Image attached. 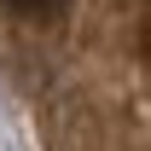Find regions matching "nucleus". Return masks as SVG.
Here are the masks:
<instances>
[{"label":"nucleus","instance_id":"f257e3e1","mask_svg":"<svg viewBox=\"0 0 151 151\" xmlns=\"http://www.w3.org/2000/svg\"><path fill=\"white\" fill-rule=\"evenodd\" d=\"M0 6H6V18H18V23H58L70 12V0H0Z\"/></svg>","mask_w":151,"mask_h":151}]
</instances>
